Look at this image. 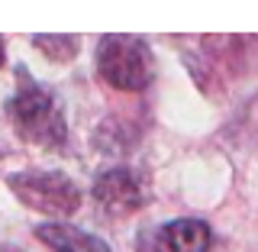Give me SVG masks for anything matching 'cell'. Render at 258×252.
<instances>
[{"label": "cell", "instance_id": "6da1fadb", "mask_svg": "<svg viewBox=\"0 0 258 252\" xmlns=\"http://www.w3.org/2000/svg\"><path fill=\"white\" fill-rule=\"evenodd\" d=\"M7 117L16 133L39 149H64L68 142V123H64L61 104L23 65H16V91L7 100Z\"/></svg>", "mask_w": 258, "mask_h": 252}, {"label": "cell", "instance_id": "7a4b0ae2", "mask_svg": "<svg viewBox=\"0 0 258 252\" xmlns=\"http://www.w3.org/2000/svg\"><path fill=\"white\" fill-rule=\"evenodd\" d=\"M97 75L113 91H145L155 78L149 45L139 36H103L97 42Z\"/></svg>", "mask_w": 258, "mask_h": 252}, {"label": "cell", "instance_id": "3957f363", "mask_svg": "<svg viewBox=\"0 0 258 252\" xmlns=\"http://www.w3.org/2000/svg\"><path fill=\"white\" fill-rule=\"evenodd\" d=\"M7 184L26 207L39 210V214H48V217H71L81 207V188L61 172L29 168V172L10 175Z\"/></svg>", "mask_w": 258, "mask_h": 252}, {"label": "cell", "instance_id": "277c9868", "mask_svg": "<svg viewBox=\"0 0 258 252\" xmlns=\"http://www.w3.org/2000/svg\"><path fill=\"white\" fill-rule=\"evenodd\" d=\"M200 52H204L207 65L190 68V75H204L207 68L216 78L258 71V36H204Z\"/></svg>", "mask_w": 258, "mask_h": 252}, {"label": "cell", "instance_id": "5b68a950", "mask_svg": "<svg viewBox=\"0 0 258 252\" xmlns=\"http://www.w3.org/2000/svg\"><path fill=\"white\" fill-rule=\"evenodd\" d=\"M94 200L107 217H129L145 207V178L136 168L116 165L94 178Z\"/></svg>", "mask_w": 258, "mask_h": 252}, {"label": "cell", "instance_id": "8992f818", "mask_svg": "<svg viewBox=\"0 0 258 252\" xmlns=\"http://www.w3.org/2000/svg\"><path fill=\"white\" fill-rule=\"evenodd\" d=\"M149 242V252H207L210 249V226L197 217H181V220L161 223L142 239V252Z\"/></svg>", "mask_w": 258, "mask_h": 252}, {"label": "cell", "instance_id": "52a82bcc", "mask_svg": "<svg viewBox=\"0 0 258 252\" xmlns=\"http://www.w3.org/2000/svg\"><path fill=\"white\" fill-rule=\"evenodd\" d=\"M36 239H42L52 252H110L100 236L84 233L71 223H42L36 226Z\"/></svg>", "mask_w": 258, "mask_h": 252}, {"label": "cell", "instance_id": "ba28073f", "mask_svg": "<svg viewBox=\"0 0 258 252\" xmlns=\"http://www.w3.org/2000/svg\"><path fill=\"white\" fill-rule=\"evenodd\" d=\"M32 42L52 62H68V59H75L78 48H81L78 36H32Z\"/></svg>", "mask_w": 258, "mask_h": 252}, {"label": "cell", "instance_id": "9c48e42d", "mask_svg": "<svg viewBox=\"0 0 258 252\" xmlns=\"http://www.w3.org/2000/svg\"><path fill=\"white\" fill-rule=\"evenodd\" d=\"M0 252H23L20 246H10V242H4V246H0Z\"/></svg>", "mask_w": 258, "mask_h": 252}, {"label": "cell", "instance_id": "30bf717a", "mask_svg": "<svg viewBox=\"0 0 258 252\" xmlns=\"http://www.w3.org/2000/svg\"><path fill=\"white\" fill-rule=\"evenodd\" d=\"M0 65H4V36H0Z\"/></svg>", "mask_w": 258, "mask_h": 252}]
</instances>
